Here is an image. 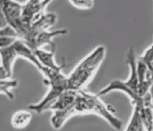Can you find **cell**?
<instances>
[{
    "label": "cell",
    "mask_w": 153,
    "mask_h": 131,
    "mask_svg": "<svg viewBox=\"0 0 153 131\" xmlns=\"http://www.w3.org/2000/svg\"><path fill=\"white\" fill-rule=\"evenodd\" d=\"M7 25V22L6 21V18H5V16L3 15V12H2V10L0 8V31L2 30V29L5 28Z\"/></svg>",
    "instance_id": "ac0fdd59"
},
{
    "label": "cell",
    "mask_w": 153,
    "mask_h": 131,
    "mask_svg": "<svg viewBox=\"0 0 153 131\" xmlns=\"http://www.w3.org/2000/svg\"><path fill=\"white\" fill-rule=\"evenodd\" d=\"M143 63L147 66V67L153 71L152 67V45H150L147 49L144 51V53L142 54V56L138 58Z\"/></svg>",
    "instance_id": "9a60e30c"
},
{
    "label": "cell",
    "mask_w": 153,
    "mask_h": 131,
    "mask_svg": "<svg viewBox=\"0 0 153 131\" xmlns=\"http://www.w3.org/2000/svg\"><path fill=\"white\" fill-rule=\"evenodd\" d=\"M56 16L54 13H45L38 19L37 21L33 22L30 27L29 29V32L27 36L24 41L27 45L31 44L34 36L44 31H48V29L56 24Z\"/></svg>",
    "instance_id": "8992f818"
},
{
    "label": "cell",
    "mask_w": 153,
    "mask_h": 131,
    "mask_svg": "<svg viewBox=\"0 0 153 131\" xmlns=\"http://www.w3.org/2000/svg\"><path fill=\"white\" fill-rule=\"evenodd\" d=\"M39 71L45 77V82L49 86V89L40 102L29 106V109L38 114L47 111L48 107L57 98L60 94L68 89L67 76L63 74L62 70H53L43 66Z\"/></svg>",
    "instance_id": "3957f363"
},
{
    "label": "cell",
    "mask_w": 153,
    "mask_h": 131,
    "mask_svg": "<svg viewBox=\"0 0 153 131\" xmlns=\"http://www.w3.org/2000/svg\"><path fill=\"white\" fill-rule=\"evenodd\" d=\"M18 57H22L33 63L40 71L43 66L38 61L34 51L21 39H16L12 44L0 50L1 65L13 75V64Z\"/></svg>",
    "instance_id": "277c9868"
},
{
    "label": "cell",
    "mask_w": 153,
    "mask_h": 131,
    "mask_svg": "<svg viewBox=\"0 0 153 131\" xmlns=\"http://www.w3.org/2000/svg\"><path fill=\"white\" fill-rule=\"evenodd\" d=\"M73 6L80 10L92 9L94 6V0H67Z\"/></svg>",
    "instance_id": "5bb4252c"
},
{
    "label": "cell",
    "mask_w": 153,
    "mask_h": 131,
    "mask_svg": "<svg viewBox=\"0 0 153 131\" xmlns=\"http://www.w3.org/2000/svg\"><path fill=\"white\" fill-rule=\"evenodd\" d=\"M0 8L7 25L16 33L17 38L24 40L28 34V28L22 21V3L16 0H0Z\"/></svg>",
    "instance_id": "5b68a950"
},
{
    "label": "cell",
    "mask_w": 153,
    "mask_h": 131,
    "mask_svg": "<svg viewBox=\"0 0 153 131\" xmlns=\"http://www.w3.org/2000/svg\"><path fill=\"white\" fill-rule=\"evenodd\" d=\"M77 91L67 89L57 97L50 106L48 107L47 111H64V110L71 109L74 107L75 98H76Z\"/></svg>",
    "instance_id": "9c48e42d"
},
{
    "label": "cell",
    "mask_w": 153,
    "mask_h": 131,
    "mask_svg": "<svg viewBox=\"0 0 153 131\" xmlns=\"http://www.w3.org/2000/svg\"><path fill=\"white\" fill-rule=\"evenodd\" d=\"M11 76H12V75L10 74L9 72L7 71L6 69L3 67V66L0 65V80L10 79Z\"/></svg>",
    "instance_id": "e0dca14e"
},
{
    "label": "cell",
    "mask_w": 153,
    "mask_h": 131,
    "mask_svg": "<svg viewBox=\"0 0 153 131\" xmlns=\"http://www.w3.org/2000/svg\"><path fill=\"white\" fill-rule=\"evenodd\" d=\"M53 0H41L40 3L39 5V12H38V17L37 20L43 14L46 13V8H47L48 5L52 2ZM36 20V21H37Z\"/></svg>",
    "instance_id": "2e32d148"
},
{
    "label": "cell",
    "mask_w": 153,
    "mask_h": 131,
    "mask_svg": "<svg viewBox=\"0 0 153 131\" xmlns=\"http://www.w3.org/2000/svg\"><path fill=\"white\" fill-rule=\"evenodd\" d=\"M106 54V48L99 45L83 58L67 76L69 89L75 91L83 89L94 78L105 59Z\"/></svg>",
    "instance_id": "6da1fadb"
},
{
    "label": "cell",
    "mask_w": 153,
    "mask_h": 131,
    "mask_svg": "<svg viewBox=\"0 0 153 131\" xmlns=\"http://www.w3.org/2000/svg\"><path fill=\"white\" fill-rule=\"evenodd\" d=\"M74 109L75 115L95 114L104 119L116 130H119L122 128L123 122L116 117L112 106L106 105L97 94L86 92L84 89L77 91Z\"/></svg>",
    "instance_id": "7a4b0ae2"
},
{
    "label": "cell",
    "mask_w": 153,
    "mask_h": 131,
    "mask_svg": "<svg viewBox=\"0 0 153 131\" xmlns=\"http://www.w3.org/2000/svg\"><path fill=\"white\" fill-rule=\"evenodd\" d=\"M68 33V31L66 29H59L53 31H44L40 33L36 34L32 40L31 44L29 45V47L32 50L35 48H41L44 45L48 44L50 45L51 48L53 51H55L56 49V45L53 43V38L61 36V35H65Z\"/></svg>",
    "instance_id": "ba28073f"
},
{
    "label": "cell",
    "mask_w": 153,
    "mask_h": 131,
    "mask_svg": "<svg viewBox=\"0 0 153 131\" xmlns=\"http://www.w3.org/2000/svg\"><path fill=\"white\" fill-rule=\"evenodd\" d=\"M136 71L137 77V93L143 96L151 91L153 83L152 70H151L142 61H136Z\"/></svg>",
    "instance_id": "52a82bcc"
},
{
    "label": "cell",
    "mask_w": 153,
    "mask_h": 131,
    "mask_svg": "<svg viewBox=\"0 0 153 131\" xmlns=\"http://www.w3.org/2000/svg\"><path fill=\"white\" fill-rule=\"evenodd\" d=\"M35 56L37 57L38 61L41 65L48 68L53 69V70H63L65 65H58L55 61V51H45L41 48H35L33 50Z\"/></svg>",
    "instance_id": "8fae6325"
},
{
    "label": "cell",
    "mask_w": 153,
    "mask_h": 131,
    "mask_svg": "<svg viewBox=\"0 0 153 131\" xmlns=\"http://www.w3.org/2000/svg\"><path fill=\"white\" fill-rule=\"evenodd\" d=\"M40 2L41 0H28L22 3V21L28 30L32 23L37 20Z\"/></svg>",
    "instance_id": "30bf717a"
},
{
    "label": "cell",
    "mask_w": 153,
    "mask_h": 131,
    "mask_svg": "<svg viewBox=\"0 0 153 131\" xmlns=\"http://www.w3.org/2000/svg\"><path fill=\"white\" fill-rule=\"evenodd\" d=\"M32 120V114L30 111L21 110L13 114L12 116V125L13 128L24 129L30 123Z\"/></svg>",
    "instance_id": "7c38bea8"
},
{
    "label": "cell",
    "mask_w": 153,
    "mask_h": 131,
    "mask_svg": "<svg viewBox=\"0 0 153 131\" xmlns=\"http://www.w3.org/2000/svg\"><path fill=\"white\" fill-rule=\"evenodd\" d=\"M143 107L140 106H134V111L131 115V118L128 121V125L125 129V130L128 131H144L143 121L142 118V113L141 110Z\"/></svg>",
    "instance_id": "4fadbf2b"
}]
</instances>
